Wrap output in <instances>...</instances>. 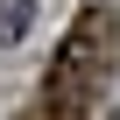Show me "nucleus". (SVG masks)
I'll list each match as a JSON object with an SVG mask.
<instances>
[{
	"label": "nucleus",
	"instance_id": "obj_1",
	"mask_svg": "<svg viewBox=\"0 0 120 120\" xmlns=\"http://www.w3.org/2000/svg\"><path fill=\"white\" fill-rule=\"evenodd\" d=\"M113 42H120V21H113L106 7H85V14L71 21L64 49H56V64H49V85H42L56 113H71V120L92 113V99H99V85H106V71H113Z\"/></svg>",
	"mask_w": 120,
	"mask_h": 120
},
{
	"label": "nucleus",
	"instance_id": "obj_2",
	"mask_svg": "<svg viewBox=\"0 0 120 120\" xmlns=\"http://www.w3.org/2000/svg\"><path fill=\"white\" fill-rule=\"evenodd\" d=\"M28 21H35V0H0V49L21 42V35H28Z\"/></svg>",
	"mask_w": 120,
	"mask_h": 120
}]
</instances>
